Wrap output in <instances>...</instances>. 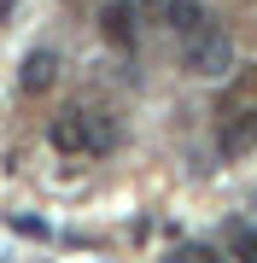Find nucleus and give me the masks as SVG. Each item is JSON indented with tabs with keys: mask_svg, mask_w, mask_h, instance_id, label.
<instances>
[{
	"mask_svg": "<svg viewBox=\"0 0 257 263\" xmlns=\"http://www.w3.org/2000/svg\"><path fill=\"white\" fill-rule=\"evenodd\" d=\"M181 65H187L193 76H228V65H234V41H228V29L205 18L193 35H181Z\"/></svg>",
	"mask_w": 257,
	"mask_h": 263,
	"instance_id": "1",
	"label": "nucleus"
},
{
	"mask_svg": "<svg viewBox=\"0 0 257 263\" xmlns=\"http://www.w3.org/2000/svg\"><path fill=\"white\" fill-rule=\"evenodd\" d=\"M111 141H117V129L105 117H94V111H65L53 123V146L58 152H111Z\"/></svg>",
	"mask_w": 257,
	"mask_h": 263,
	"instance_id": "2",
	"label": "nucleus"
},
{
	"mask_svg": "<svg viewBox=\"0 0 257 263\" xmlns=\"http://www.w3.org/2000/svg\"><path fill=\"white\" fill-rule=\"evenodd\" d=\"M53 76H58V59H53L47 47H35V53L18 65V88H24V94H47Z\"/></svg>",
	"mask_w": 257,
	"mask_h": 263,
	"instance_id": "3",
	"label": "nucleus"
},
{
	"mask_svg": "<svg viewBox=\"0 0 257 263\" xmlns=\"http://www.w3.org/2000/svg\"><path fill=\"white\" fill-rule=\"evenodd\" d=\"M100 29H105L111 47H134V6L129 0H111V6L100 12Z\"/></svg>",
	"mask_w": 257,
	"mask_h": 263,
	"instance_id": "4",
	"label": "nucleus"
},
{
	"mask_svg": "<svg viewBox=\"0 0 257 263\" xmlns=\"http://www.w3.org/2000/svg\"><path fill=\"white\" fill-rule=\"evenodd\" d=\"M205 18H210L205 0H170V29H175V35H193Z\"/></svg>",
	"mask_w": 257,
	"mask_h": 263,
	"instance_id": "5",
	"label": "nucleus"
},
{
	"mask_svg": "<svg viewBox=\"0 0 257 263\" xmlns=\"http://www.w3.org/2000/svg\"><path fill=\"white\" fill-rule=\"evenodd\" d=\"M240 252H251V257H257V234H240Z\"/></svg>",
	"mask_w": 257,
	"mask_h": 263,
	"instance_id": "6",
	"label": "nucleus"
}]
</instances>
